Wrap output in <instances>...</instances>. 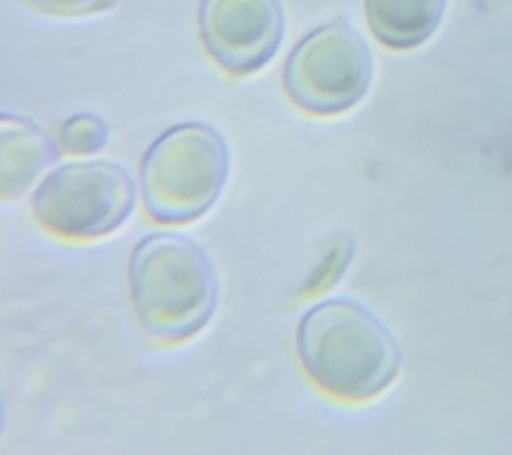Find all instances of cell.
Listing matches in <instances>:
<instances>
[{
	"mask_svg": "<svg viewBox=\"0 0 512 455\" xmlns=\"http://www.w3.org/2000/svg\"><path fill=\"white\" fill-rule=\"evenodd\" d=\"M297 355L311 382L344 404L384 393L404 363L382 319L344 297L325 300L300 319Z\"/></svg>",
	"mask_w": 512,
	"mask_h": 455,
	"instance_id": "1",
	"label": "cell"
},
{
	"mask_svg": "<svg viewBox=\"0 0 512 455\" xmlns=\"http://www.w3.org/2000/svg\"><path fill=\"white\" fill-rule=\"evenodd\" d=\"M128 292L139 325L158 341H186L213 319L218 276L207 251L183 235H153L128 259Z\"/></svg>",
	"mask_w": 512,
	"mask_h": 455,
	"instance_id": "2",
	"label": "cell"
},
{
	"mask_svg": "<svg viewBox=\"0 0 512 455\" xmlns=\"http://www.w3.org/2000/svg\"><path fill=\"white\" fill-rule=\"evenodd\" d=\"M229 148L207 123H183L158 137L142 161V197L158 224H188L221 197Z\"/></svg>",
	"mask_w": 512,
	"mask_h": 455,
	"instance_id": "3",
	"label": "cell"
},
{
	"mask_svg": "<svg viewBox=\"0 0 512 455\" xmlns=\"http://www.w3.org/2000/svg\"><path fill=\"white\" fill-rule=\"evenodd\" d=\"M137 205V186L112 161L66 164L52 172L33 194V218L50 235L88 243L112 235Z\"/></svg>",
	"mask_w": 512,
	"mask_h": 455,
	"instance_id": "4",
	"label": "cell"
},
{
	"mask_svg": "<svg viewBox=\"0 0 512 455\" xmlns=\"http://www.w3.org/2000/svg\"><path fill=\"white\" fill-rule=\"evenodd\" d=\"M374 80V60L346 22H330L297 44L284 69L289 99L308 115H341L357 107Z\"/></svg>",
	"mask_w": 512,
	"mask_h": 455,
	"instance_id": "5",
	"label": "cell"
},
{
	"mask_svg": "<svg viewBox=\"0 0 512 455\" xmlns=\"http://www.w3.org/2000/svg\"><path fill=\"white\" fill-rule=\"evenodd\" d=\"M202 44L229 77H246L267 66L284 39L278 0H202Z\"/></svg>",
	"mask_w": 512,
	"mask_h": 455,
	"instance_id": "6",
	"label": "cell"
},
{
	"mask_svg": "<svg viewBox=\"0 0 512 455\" xmlns=\"http://www.w3.org/2000/svg\"><path fill=\"white\" fill-rule=\"evenodd\" d=\"M47 134L17 115H3L0 123V188L3 199H17L25 188L39 178V172L52 161Z\"/></svg>",
	"mask_w": 512,
	"mask_h": 455,
	"instance_id": "7",
	"label": "cell"
},
{
	"mask_svg": "<svg viewBox=\"0 0 512 455\" xmlns=\"http://www.w3.org/2000/svg\"><path fill=\"white\" fill-rule=\"evenodd\" d=\"M447 0H365V17L374 36L390 50H414L431 39Z\"/></svg>",
	"mask_w": 512,
	"mask_h": 455,
	"instance_id": "8",
	"label": "cell"
},
{
	"mask_svg": "<svg viewBox=\"0 0 512 455\" xmlns=\"http://www.w3.org/2000/svg\"><path fill=\"white\" fill-rule=\"evenodd\" d=\"M109 129L107 123L99 115H74V118L63 120L58 126V145L63 153H74V156H93L99 150L107 148Z\"/></svg>",
	"mask_w": 512,
	"mask_h": 455,
	"instance_id": "9",
	"label": "cell"
},
{
	"mask_svg": "<svg viewBox=\"0 0 512 455\" xmlns=\"http://www.w3.org/2000/svg\"><path fill=\"white\" fill-rule=\"evenodd\" d=\"M352 240L346 238V235H335L330 240V246H327L325 257L319 259V265L311 270V276L306 278V284L297 289V300H306V297L322 295L327 289L333 287L335 281H341L344 278V270L349 268V262H352Z\"/></svg>",
	"mask_w": 512,
	"mask_h": 455,
	"instance_id": "10",
	"label": "cell"
},
{
	"mask_svg": "<svg viewBox=\"0 0 512 455\" xmlns=\"http://www.w3.org/2000/svg\"><path fill=\"white\" fill-rule=\"evenodd\" d=\"M28 3L41 14H52V17H88L118 6L120 0H28Z\"/></svg>",
	"mask_w": 512,
	"mask_h": 455,
	"instance_id": "11",
	"label": "cell"
}]
</instances>
